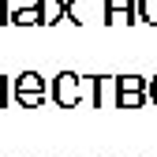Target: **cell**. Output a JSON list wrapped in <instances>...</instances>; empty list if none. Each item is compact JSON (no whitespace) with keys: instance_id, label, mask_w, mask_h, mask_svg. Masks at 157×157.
I'll return each mask as SVG.
<instances>
[{"instance_id":"obj_7","label":"cell","mask_w":157,"mask_h":157,"mask_svg":"<svg viewBox=\"0 0 157 157\" xmlns=\"http://www.w3.org/2000/svg\"><path fill=\"white\" fill-rule=\"evenodd\" d=\"M139 23L157 26V0H139Z\"/></svg>"},{"instance_id":"obj_4","label":"cell","mask_w":157,"mask_h":157,"mask_svg":"<svg viewBox=\"0 0 157 157\" xmlns=\"http://www.w3.org/2000/svg\"><path fill=\"white\" fill-rule=\"evenodd\" d=\"M109 26H135L139 23V0H101Z\"/></svg>"},{"instance_id":"obj_2","label":"cell","mask_w":157,"mask_h":157,"mask_svg":"<svg viewBox=\"0 0 157 157\" xmlns=\"http://www.w3.org/2000/svg\"><path fill=\"white\" fill-rule=\"evenodd\" d=\"M150 101V78L116 75V109H142Z\"/></svg>"},{"instance_id":"obj_5","label":"cell","mask_w":157,"mask_h":157,"mask_svg":"<svg viewBox=\"0 0 157 157\" xmlns=\"http://www.w3.org/2000/svg\"><path fill=\"white\" fill-rule=\"evenodd\" d=\"M11 26H45V11H41V8L15 11V15H11Z\"/></svg>"},{"instance_id":"obj_11","label":"cell","mask_w":157,"mask_h":157,"mask_svg":"<svg viewBox=\"0 0 157 157\" xmlns=\"http://www.w3.org/2000/svg\"><path fill=\"white\" fill-rule=\"evenodd\" d=\"M150 105H157V75H150Z\"/></svg>"},{"instance_id":"obj_6","label":"cell","mask_w":157,"mask_h":157,"mask_svg":"<svg viewBox=\"0 0 157 157\" xmlns=\"http://www.w3.org/2000/svg\"><path fill=\"white\" fill-rule=\"evenodd\" d=\"M86 90H90V105L101 109V97H105V78L101 75H86Z\"/></svg>"},{"instance_id":"obj_10","label":"cell","mask_w":157,"mask_h":157,"mask_svg":"<svg viewBox=\"0 0 157 157\" xmlns=\"http://www.w3.org/2000/svg\"><path fill=\"white\" fill-rule=\"evenodd\" d=\"M0 26H11V8H8V0H0Z\"/></svg>"},{"instance_id":"obj_3","label":"cell","mask_w":157,"mask_h":157,"mask_svg":"<svg viewBox=\"0 0 157 157\" xmlns=\"http://www.w3.org/2000/svg\"><path fill=\"white\" fill-rule=\"evenodd\" d=\"M49 86H45V78L37 75V71H23L15 78V101L23 105V109H41L49 101Z\"/></svg>"},{"instance_id":"obj_1","label":"cell","mask_w":157,"mask_h":157,"mask_svg":"<svg viewBox=\"0 0 157 157\" xmlns=\"http://www.w3.org/2000/svg\"><path fill=\"white\" fill-rule=\"evenodd\" d=\"M52 105L56 109H78L82 105V97H86V75H75V71H60L52 78Z\"/></svg>"},{"instance_id":"obj_9","label":"cell","mask_w":157,"mask_h":157,"mask_svg":"<svg viewBox=\"0 0 157 157\" xmlns=\"http://www.w3.org/2000/svg\"><path fill=\"white\" fill-rule=\"evenodd\" d=\"M45 0H8V8H11V15L15 11H30V8H41Z\"/></svg>"},{"instance_id":"obj_8","label":"cell","mask_w":157,"mask_h":157,"mask_svg":"<svg viewBox=\"0 0 157 157\" xmlns=\"http://www.w3.org/2000/svg\"><path fill=\"white\" fill-rule=\"evenodd\" d=\"M11 97H15V82L8 75H0V109H11Z\"/></svg>"}]
</instances>
